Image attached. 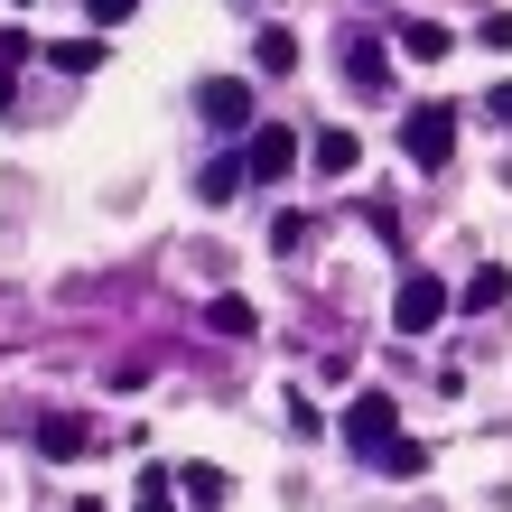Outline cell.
Returning <instances> with one entry per match:
<instances>
[{
	"instance_id": "26",
	"label": "cell",
	"mask_w": 512,
	"mask_h": 512,
	"mask_svg": "<svg viewBox=\"0 0 512 512\" xmlns=\"http://www.w3.org/2000/svg\"><path fill=\"white\" fill-rule=\"evenodd\" d=\"M10 10H19V0H10Z\"/></svg>"
},
{
	"instance_id": "8",
	"label": "cell",
	"mask_w": 512,
	"mask_h": 512,
	"mask_svg": "<svg viewBox=\"0 0 512 512\" xmlns=\"http://www.w3.org/2000/svg\"><path fill=\"white\" fill-rule=\"evenodd\" d=\"M205 326H215V336H233V345H243V336H261V317H252V298H205Z\"/></svg>"
},
{
	"instance_id": "1",
	"label": "cell",
	"mask_w": 512,
	"mask_h": 512,
	"mask_svg": "<svg viewBox=\"0 0 512 512\" xmlns=\"http://www.w3.org/2000/svg\"><path fill=\"white\" fill-rule=\"evenodd\" d=\"M447 308H457V289H447L438 270H401V289H391V326H401V336H429Z\"/></svg>"
},
{
	"instance_id": "21",
	"label": "cell",
	"mask_w": 512,
	"mask_h": 512,
	"mask_svg": "<svg viewBox=\"0 0 512 512\" xmlns=\"http://www.w3.org/2000/svg\"><path fill=\"white\" fill-rule=\"evenodd\" d=\"M75 512H103V503H94V494H75Z\"/></svg>"
},
{
	"instance_id": "13",
	"label": "cell",
	"mask_w": 512,
	"mask_h": 512,
	"mask_svg": "<svg viewBox=\"0 0 512 512\" xmlns=\"http://www.w3.org/2000/svg\"><path fill=\"white\" fill-rule=\"evenodd\" d=\"M38 447H47V457H75V447H84V419H75V410L38 419Z\"/></svg>"
},
{
	"instance_id": "18",
	"label": "cell",
	"mask_w": 512,
	"mask_h": 512,
	"mask_svg": "<svg viewBox=\"0 0 512 512\" xmlns=\"http://www.w3.org/2000/svg\"><path fill=\"white\" fill-rule=\"evenodd\" d=\"M298 243H308V215H280V224H270V252H280V261H289Z\"/></svg>"
},
{
	"instance_id": "2",
	"label": "cell",
	"mask_w": 512,
	"mask_h": 512,
	"mask_svg": "<svg viewBox=\"0 0 512 512\" xmlns=\"http://www.w3.org/2000/svg\"><path fill=\"white\" fill-rule=\"evenodd\" d=\"M401 149H410V168H447V159H457V112H447V103H410V122H401Z\"/></svg>"
},
{
	"instance_id": "24",
	"label": "cell",
	"mask_w": 512,
	"mask_h": 512,
	"mask_svg": "<svg viewBox=\"0 0 512 512\" xmlns=\"http://www.w3.org/2000/svg\"><path fill=\"white\" fill-rule=\"evenodd\" d=\"M122 10H131V0H122Z\"/></svg>"
},
{
	"instance_id": "12",
	"label": "cell",
	"mask_w": 512,
	"mask_h": 512,
	"mask_svg": "<svg viewBox=\"0 0 512 512\" xmlns=\"http://www.w3.org/2000/svg\"><path fill=\"white\" fill-rule=\"evenodd\" d=\"M224 485H233V475H215V466H177V494H187V503H205V512L224 503Z\"/></svg>"
},
{
	"instance_id": "6",
	"label": "cell",
	"mask_w": 512,
	"mask_h": 512,
	"mask_svg": "<svg viewBox=\"0 0 512 512\" xmlns=\"http://www.w3.org/2000/svg\"><path fill=\"white\" fill-rule=\"evenodd\" d=\"M354 159H364V140H354V131H317L308 140V168L317 177H354Z\"/></svg>"
},
{
	"instance_id": "25",
	"label": "cell",
	"mask_w": 512,
	"mask_h": 512,
	"mask_svg": "<svg viewBox=\"0 0 512 512\" xmlns=\"http://www.w3.org/2000/svg\"><path fill=\"white\" fill-rule=\"evenodd\" d=\"M243 10H252V0H243Z\"/></svg>"
},
{
	"instance_id": "14",
	"label": "cell",
	"mask_w": 512,
	"mask_h": 512,
	"mask_svg": "<svg viewBox=\"0 0 512 512\" xmlns=\"http://www.w3.org/2000/svg\"><path fill=\"white\" fill-rule=\"evenodd\" d=\"M373 466H382V475H429V447H419V438H391Z\"/></svg>"
},
{
	"instance_id": "19",
	"label": "cell",
	"mask_w": 512,
	"mask_h": 512,
	"mask_svg": "<svg viewBox=\"0 0 512 512\" xmlns=\"http://www.w3.org/2000/svg\"><path fill=\"white\" fill-rule=\"evenodd\" d=\"M475 38H485V47H503V56H512V10H494L485 28H475Z\"/></svg>"
},
{
	"instance_id": "10",
	"label": "cell",
	"mask_w": 512,
	"mask_h": 512,
	"mask_svg": "<svg viewBox=\"0 0 512 512\" xmlns=\"http://www.w3.org/2000/svg\"><path fill=\"white\" fill-rule=\"evenodd\" d=\"M243 187H252V168H243V159H205V177H196V196H205V205H233Z\"/></svg>"
},
{
	"instance_id": "16",
	"label": "cell",
	"mask_w": 512,
	"mask_h": 512,
	"mask_svg": "<svg viewBox=\"0 0 512 512\" xmlns=\"http://www.w3.org/2000/svg\"><path fill=\"white\" fill-rule=\"evenodd\" d=\"M298 66V38L289 28H261V75H289Z\"/></svg>"
},
{
	"instance_id": "23",
	"label": "cell",
	"mask_w": 512,
	"mask_h": 512,
	"mask_svg": "<svg viewBox=\"0 0 512 512\" xmlns=\"http://www.w3.org/2000/svg\"><path fill=\"white\" fill-rule=\"evenodd\" d=\"M94 10H103V19H112V10H122V0H94Z\"/></svg>"
},
{
	"instance_id": "22",
	"label": "cell",
	"mask_w": 512,
	"mask_h": 512,
	"mask_svg": "<svg viewBox=\"0 0 512 512\" xmlns=\"http://www.w3.org/2000/svg\"><path fill=\"white\" fill-rule=\"evenodd\" d=\"M0 112H10V75H0Z\"/></svg>"
},
{
	"instance_id": "3",
	"label": "cell",
	"mask_w": 512,
	"mask_h": 512,
	"mask_svg": "<svg viewBox=\"0 0 512 512\" xmlns=\"http://www.w3.org/2000/svg\"><path fill=\"white\" fill-rule=\"evenodd\" d=\"M336 429H345V447H364V457H382V447L401 438V401H391V391H354Z\"/></svg>"
},
{
	"instance_id": "15",
	"label": "cell",
	"mask_w": 512,
	"mask_h": 512,
	"mask_svg": "<svg viewBox=\"0 0 512 512\" xmlns=\"http://www.w3.org/2000/svg\"><path fill=\"white\" fill-rule=\"evenodd\" d=\"M168 475H177V466H168ZM168 475H140V494H131V512H177V503H187V494L168 485Z\"/></svg>"
},
{
	"instance_id": "7",
	"label": "cell",
	"mask_w": 512,
	"mask_h": 512,
	"mask_svg": "<svg viewBox=\"0 0 512 512\" xmlns=\"http://www.w3.org/2000/svg\"><path fill=\"white\" fill-rule=\"evenodd\" d=\"M345 84H364V94H382V84H391L382 38H345Z\"/></svg>"
},
{
	"instance_id": "9",
	"label": "cell",
	"mask_w": 512,
	"mask_h": 512,
	"mask_svg": "<svg viewBox=\"0 0 512 512\" xmlns=\"http://www.w3.org/2000/svg\"><path fill=\"white\" fill-rule=\"evenodd\" d=\"M447 47H457V28H438V19H410L401 28V56H419V66H447Z\"/></svg>"
},
{
	"instance_id": "17",
	"label": "cell",
	"mask_w": 512,
	"mask_h": 512,
	"mask_svg": "<svg viewBox=\"0 0 512 512\" xmlns=\"http://www.w3.org/2000/svg\"><path fill=\"white\" fill-rule=\"evenodd\" d=\"M103 66V47L94 38H75V47H56V75H94Z\"/></svg>"
},
{
	"instance_id": "4",
	"label": "cell",
	"mask_w": 512,
	"mask_h": 512,
	"mask_svg": "<svg viewBox=\"0 0 512 512\" xmlns=\"http://www.w3.org/2000/svg\"><path fill=\"white\" fill-rule=\"evenodd\" d=\"M196 112H205V131H252V84L243 75H215V84H205V94H196Z\"/></svg>"
},
{
	"instance_id": "20",
	"label": "cell",
	"mask_w": 512,
	"mask_h": 512,
	"mask_svg": "<svg viewBox=\"0 0 512 512\" xmlns=\"http://www.w3.org/2000/svg\"><path fill=\"white\" fill-rule=\"evenodd\" d=\"M485 112H494V122H503V131H512V75L494 84V94H485Z\"/></svg>"
},
{
	"instance_id": "5",
	"label": "cell",
	"mask_w": 512,
	"mask_h": 512,
	"mask_svg": "<svg viewBox=\"0 0 512 512\" xmlns=\"http://www.w3.org/2000/svg\"><path fill=\"white\" fill-rule=\"evenodd\" d=\"M243 168H252V177H289V168H298V131H289V122H261V131L243 140Z\"/></svg>"
},
{
	"instance_id": "11",
	"label": "cell",
	"mask_w": 512,
	"mask_h": 512,
	"mask_svg": "<svg viewBox=\"0 0 512 512\" xmlns=\"http://www.w3.org/2000/svg\"><path fill=\"white\" fill-rule=\"evenodd\" d=\"M503 289H512V270H503V261H485V270H475V280L457 289V308H475V317H485V308H503Z\"/></svg>"
}]
</instances>
